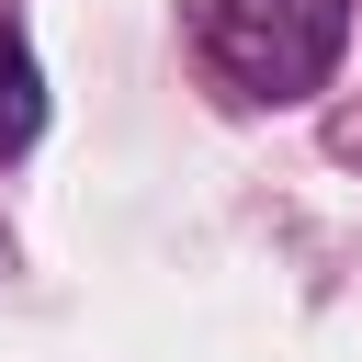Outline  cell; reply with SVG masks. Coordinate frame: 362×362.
<instances>
[{
	"mask_svg": "<svg viewBox=\"0 0 362 362\" xmlns=\"http://www.w3.org/2000/svg\"><path fill=\"white\" fill-rule=\"evenodd\" d=\"M45 136V68H34V34L0 23V158H23Z\"/></svg>",
	"mask_w": 362,
	"mask_h": 362,
	"instance_id": "7a4b0ae2",
	"label": "cell"
},
{
	"mask_svg": "<svg viewBox=\"0 0 362 362\" xmlns=\"http://www.w3.org/2000/svg\"><path fill=\"white\" fill-rule=\"evenodd\" d=\"M339 45H351V0H192V57L249 113L317 102Z\"/></svg>",
	"mask_w": 362,
	"mask_h": 362,
	"instance_id": "6da1fadb",
	"label": "cell"
}]
</instances>
